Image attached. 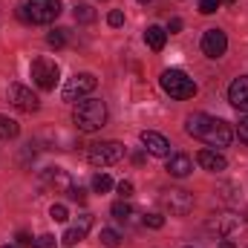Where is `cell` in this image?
<instances>
[{
  "mask_svg": "<svg viewBox=\"0 0 248 248\" xmlns=\"http://www.w3.org/2000/svg\"><path fill=\"white\" fill-rule=\"evenodd\" d=\"M185 130L193 139H199V141H205L208 147H217V150H219V147H228V144L234 141L231 124L222 122V119H217V116H208V113H193V116H187Z\"/></svg>",
  "mask_w": 248,
  "mask_h": 248,
  "instance_id": "cell-1",
  "label": "cell"
},
{
  "mask_svg": "<svg viewBox=\"0 0 248 248\" xmlns=\"http://www.w3.org/2000/svg\"><path fill=\"white\" fill-rule=\"evenodd\" d=\"M72 122L81 133H95L107 124V104L101 98H81L72 110Z\"/></svg>",
  "mask_w": 248,
  "mask_h": 248,
  "instance_id": "cell-2",
  "label": "cell"
},
{
  "mask_svg": "<svg viewBox=\"0 0 248 248\" xmlns=\"http://www.w3.org/2000/svg\"><path fill=\"white\" fill-rule=\"evenodd\" d=\"M159 84L176 101H185V98H193L196 95V81L187 72H182V69H165L162 78H159Z\"/></svg>",
  "mask_w": 248,
  "mask_h": 248,
  "instance_id": "cell-3",
  "label": "cell"
},
{
  "mask_svg": "<svg viewBox=\"0 0 248 248\" xmlns=\"http://www.w3.org/2000/svg\"><path fill=\"white\" fill-rule=\"evenodd\" d=\"M58 15H61V0H26L20 9V17L26 23H38V26L58 20Z\"/></svg>",
  "mask_w": 248,
  "mask_h": 248,
  "instance_id": "cell-4",
  "label": "cell"
},
{
  "mask_svg": "<svg viewBox=\"0 0 248 248\" xmlns=\"http://www.w3.org/2000/svg\"><path fill=\"white\" fill-rule=\"evenodd\" d=\"M124 159V144L122 141H95V144H90V150H87V162L93 165V168H110V165H116V162H122Z\"/></svg>",
  "mask_w": 248,
  "mask_h": 248,
  "instance_id": "cell-5",
  "label": "cell"
},
{
  "mask_svg": "<svg viewBox=\"0 0 248 248\" xmlns=\"http://www.w3.org/2000/svg\"><path fill=\"white\" fill-rule=\"evenodd\" d=\"M95 75L93 72H75L66 84H63V101H81V98H87L93 90H95Z\"/></svg>",
  "mask_w": 248,
  "mask_h": 248,
  "instance_id": "cell-6",
  "label": "cell"
},
{
  "mask_svg": "<svg viewBox=\"0 0 248 248\" xmlns=\"http://www.w3.org/2000/svg\"><path fill=\"white\" fill-rule=\"evenodd\" d=\"M29 72H32V81H35L41 90H55V84H58V78H61L58 63L49 61V58H35L32 66H29Z\"/></svg>",
  "mask_w": 248,
  "mask_h": 248,
  "instance_id": "cell-7",
  "label": "cell"
},
{
  "mask_svg": "<svg viewBox=\"0 0 248 248\" xmlns=\"http://www.w3.org/2000/svg\"><path fill=\"white\" fill-rule=\"evenodd\" d=\"M6 98H9V104H12L15 110H20V113H35V110L41 107L38 95H35L29 87H23V84H9Z\"/></svg>",
  "mask_w": 248,
  "mask_h": 248,
  "instance_id": "cell-8",
  "label": "cell"
},
{
  "mask_svg": "<svg viewBox=\"0 0 248 248\" xmlns=\"http://www.w3.org/2000/svg\"><path fill=\"white\" fill-rule=\"evenodd\" d=\"M162 205L173 214V217H187L190 211H193V196L182 190V187H170V190H165L162 193Z\"/></svg>",
  "mask_w": 248,
  "mask_h": 248,
  "instance_id": "cell-9",
  "label": "cell"
},
{
  "mask_svg": "<svg viewBox=\"0 0 248 248\" xmlns=\"http://www.w3.org/2000/svg\"><path fill=\"white\" fill-rule=\"evenodd\" d=\"M225 49H228V38H225L222 29H208V32L202 35V52H205L208 58H222Z\"/></svg>",
  "mask_w": 248,
  "mask_h": 248,
  "instance_id": "cell-10",
  "label": "cell"
},
{
  "mask_svg": "<svg viewBox=\"0 0 248 248\" xmlns=\"http://www.w3.org/2000/svg\"><path fill=\"white\" fill-rule=\"evenodd\" d=\"M141 144H144V150L150 153V156H170V141L162 136V133H153V130H144L141 133Z\"/></svg>",
  "mask_w": 248,
  "mask_h": 248,
  "instance_id": "cell-11",
  "label": "cell"
},
{
  "mask_svg": "<svg viewBox=\"0 0 248 248\" xmlns=\"http://www.w3.org/2000/svg\"><path fill=\"white\" fill-rule=\"evenodd\" d=\"M228 101H231V107H237L240 113H248V75L231 81V87H228Z\"/></svg>",
  "mask_w": 248,
  "mask_h": 248,
  "instance_id": "cell-12",
  "label": "cell"
},
{
  "mask_svg": "<svg viewBox=\"0 0 248 248\" xmlns=\"http://www.w3.org/2000/svg\"><path fill=\"white\" fill-rule=\"evenodd\" d=\"M44 182L52 187L55 193H72V179H69V173L61 170V168H46L44 170Z\"/></svg>",
  "mask_w": 248,
  "mask_h": 248,
  "instance_id": "cell-13",
  "label": "cell"
},
{
  "mask_svg": "<svg viewBox=\"0 0 248 248\" xmlns=\"http://www.w3.org/2000/svg\"><path fill=\"white\" fill-rule=\"evenodd\" d=\"M196 165L205 168V170H211V173H222L228 168V162H225V156L219 150H199L196 153Z\"/></svg>",
  "mask_w": 248,
  "mask_h": 248,
  "instance_id": "cell-14",
  "label": "cell"
},
{
  "mask_svg": "<svg viewBox=\"0 0 248 248\" xmlns=\"http://www.w3.org/2000/svg\"><path fill=\"white\" fill-rule=\"evenodd\" d=\"M190 170H193V162H190V156H185V153H170V156H168V173H170V176H176V179H185Z\"/></svg>",
  "mask_w": 248,
  "mask_h": 248,
  "instance_id": "cell-15",
  "label": "cell"
},
{
  "mask_svg": "<svg viewBox=\"0 0 248 248\" xmlns=\"http://www.w3.org/2000/svg\"><path fill=\"white\" fill-rule=\"evenodd\" d=\"M144 41H147V46H150L153 52H162V49H165V41H168V32H165L162 26H147Z\"/></svg>",
  "mask_w": 248,
  "mask_h": 248,
  "instance_id": "cell-16",
  "label": "cell"
},
{
  "mask_svg": "<svg viewBox=\"0 0 248 248\" xmlns=\"http://www.w3.org/2000/svg\"><path fill=\"white\" fill-rule=\"evenodd\" d=\"M237 225H240V222H237V217H217V219H211V222H208V228H211V231H217V234H222V237H225V234H231Z\"/></svg>",
  "mask_w": 248,
  "mask_h": 248,
  "instance_id": "cell-17",
  "label": "cell"
},
{
  "mask_svg": "<svg viewBox=\"0 0 248 248\" xmlns=\"http://www.w3.org/2000/svg\"><path fill=\"white\" fill-rule=\"evenodd\" d=\"M72 17H75V23H93V20H95V9H93L90 3H75Z\"/></svg>",
  "mask_w": 248,
  "mask_h": 248,
  "instance_id": "cell-18",
  "label": "cell"
},
{
  "mask_svg": "<svg viewBox=\"0 0 248 248\" xmlns=\"http://www.w3.org/2000/svg\"><path fill=\"white\" fill-rule=\"evenodd\" d=\"M20 133V127L15 119H9V116H0V141H9V139H15Z\"/></svg>",
  "mask_w": 248,
  "mask_h": 248,
  "instance_id": "cell-19",
  "label": "cell"
},
{
  "mask_svg": "<svg viewBox=\"0 0 248 248\" xmlns=\"http://www.w3.org/2000/svg\"><path fill=\"white\" fill-rule=\"evenodd\" d=\"M101 246L104 248H119L122 246V234L116 228H101Z\"/></svg>",
  "mask_w": 248,
  "mask_h": 248,
  "instance_id": "cell-20",
  "label": "cell"
},
{
  "mask_svg": "<svg viewBox=\"0 0 248 248\" xmlns=\"http://www.w3.org/2000/svg\"><path fill=\"white\" fill-rule=\"evenodd\" d=\"M110 214L119 219V222H127L130 217H133V208L124 202V199H119V202H113V208H110Z\"/></svg>",
  "mask_w": 248,
  "mask_h": 248,
  "instance_id": "cell-21",
  "label": "cell"
},
{
  "mask_svg": "<svg viewBox=\"0 0 248 248\" xmlns=\"http://www.w3.org/2000/svg\"><path fill=\"white\" fill-rule=\"evenodd\" d=\"M113 179H110V176H107V173H95V176H93V190H95V193H107V190H113Z\"/></svg>",
  "mask_w": 248,
  "mask_h": 248,
  "instance_id": "cell-22",
  "label": "cell"
},
{
  "mask_svg": "<svg viewBox=\"0 0 248 248\" xmlns=\"http://www.w3.org/2000/svg\"><path fill=\"white\" fill-rule=\"evenodd\" d=\"M84 237H87V234H84L81 228H75V225H72V228H66V231H63L61 243H63V246H78V243H81Z\"/></svg>",
  "mask_w": 248,
  "mask_h": 248,
  "instance_id": "cell-23",
  "label": "cell"
},
{
  "mask_svg": "<svg viewBox=\"0 0 248 248\" xmlns=\"http://www.w3.org/2000/svg\"><path fill=\"white\" fill-rule=\"evenodd\" d=\"M46 44L55 46V49H61L63 44H66V32H63V29H52V32L46 35Z\"/></svg>",
  "mask_w": 248,
  "mask_h": 248,
  "instance_id": "cell-24",
  "label": "cell"
},
{
  "mask_svg": "<svg viewBox=\"0 0 248 248\" xmlns=\"http://www.w3.org/2000/svg\"><path fill=\"white\" fill-rule=\"evenodd\" d=\"M49 217H52L55 222H66V219H69V211H66V205H61V202H55V205L49 208Z\"/></svg>",
  "mask_w": 248,
  "mask_h": 248,
  "instance_id": "cell-25",
  "label": "cell"
},
{
  "mask_svg": "<svg viewBox=\"0 0 248 248\" xmlns=\"http://www.w3.org/2000/svg\"><path fill=\"white\" fill-rule=\"evenodd\" d=\"M162 225H165V217H162V214H144V228L159 231Z\"/></svg>",
  "mask_w": 248,
  "mask_h": 248,
  "instance_id": "cell-26",
  "label": "cell"
},
{
  "mask_svg": "<svg viewBox=\"0 0 248 248\" xmlns=\"http://www.w3.org/2000/svg\"><path fill=\"white\" fill-rule=\"evenodd\" d=\"M219 6H222V0H199V12L202 15H214Z\"/></svg>",
  "mask_w": 248,
  "mask_h": 248,
  "instance_id": "cell-27",
  "label": "cell"
},
{
  "mask_svg": "<svg viewBox=\"0 0 248 248\" xmlns=\"http://www.w3.org/2000/svg\"><path fill=\"white\" fill-rule=\"evenodd\" d=\"M35 248H55V237H52V234H41V237L35 240Z\"/></svg>",
  "mask_w": 248,
  "mask_h": 248,
  "instance_id": "cell-28",
  "label": "cell"
},
{
  "mask_svg": "<svg viewBox=\"0 0 248 248\" xmlns=\"http://www.w3.org/2000/svg\"><path fill=\"white\" fill-rule=\"evenodd\" d=\"M75 228H81V231L87 234V231L93 228V217H90V214H81V217H78V222H75Z\"/></svg>",
  "mask_w": 248,
  "mask_h": 248,
  "instance_id": "cell-29",
  "label": "cell"
},
{
  "mask_svg": "<svg viewBox=\"0 0 248 248\" xmlns=\"http://www.w3.org/2000/svg\"><path fill=\"white\" fill-rule=\"evenodd\" d=\"M116 190H119V196H122V199H127V196H133V182L122 179V182L116 185Z\"/></svg>",
  "mask_w": 248,
  "mask_h": 248,
  "instance_id": "cell-30",
  "label": "cell"
},
{
  "mask_svg": "<svg viewBox=\"0 0 248 248\" xmlns=\"http://www.w3.org/2000/svg\"><path fill=\"white\" fill-rule=\"evenodd\" d=\"M107 23H110L113 29H116V26H122V23H124V12H119V9H116V12H110V15H107Z\"/></svg>",
  "mask_w": 248,
  "mask_h": 248,
  "instance_id": "cell-31",
  "label": "cell"
},
{
  "mask_svg": "<svg viewBox=\"0 0 248 248\" xmlns=\"http://www.w3.org/2000/svg\"><path fill=\"white\" fill-rule=\"evenodd\" d=\"M237 136H240V141H243V144H248V116L240 122V127H237Z\"/></svg>",
  "mask_w": 248,
  "mask_h": 248,
  "instance_id": "cell-32",
  "label": "cell"
},
{
  "mask_svg": "<svg viewBox=\"0 0 248 248\" xmlns=\"http://www.w3.org/2000/svg\"><path fill=\"white\" fill-rule=\"evenodd\" d=\"M165 32H170V35L182 32V20H179V17H170V23H168V29H165Z\"/></svg>",
  "mask_w": 248,
  "mask_h": 248,
  "instance_id": "cell-33",
  "label": "cell"
},
{
  "mask_svg": "<svg viewBox=\"0 0 248 248\" xmlns=\"http://www.w3.org/2000/svg\"><path fill=\"white\" fill-rule=\"evenodd\" d=\"M17 246H32V240H29V234H26V231H20V234H17Z\"/></svg>",
  "mask_w": 248,
  "mask_h": 248,
  "instance_id": "cell-34",
  "label": "cell"
},
{
  "mask_svg": "<svg viewBox=\"0 0 248 248\" xmlns=\"http://www.w3.org/2000/svg\"><path fill=\"white\" fill-rule=\"evenodd\" d=\"M219 248H237V246H234L231 240H222V243H219Z\"/></svg>",
  "mask_w": 248,
  "mask_h": 248,
  "instance_id": "cell-35",
  "label": "cell"
},
{
  "mask_svg": "<svg viewBox=\"0 0 248 248\" xmlns=\"http://www.w3.org/2000/svg\"><path fill=\"white\" fill-rule=\"evenodd\" d=\"M139 3H150V0H139Z\"/></svg>",
  "mask_w": 248,
  "mask_h": 248,
  "instance_id": "cell-36",
  "label": "cell"
},
{
  "mask_svg": "<svg viewBox=\"0 0 248 248\" xmlns=\"http://www.w3.org/2000/svg\"><path fill=\"white\" fill-rule=\"evenodd\" d=\"M225 3H237V0H225Z\"/></svg>",
  "mask_w": 248,
  "mask_h": 248,
  "instance_id": "cell-37",
  "label": "cell"
},
{
  "mask_svg": "<svg viewBox=\"0 0 248 248\" xmlns=\"http://www.w3.org/2000/svg\"><path fill=\"white\" fill-rule=\"evenodd\" d=\"M3 248H15V246H3Z\"/></svg>",
  "mask_w": 248,
  "mask_h": 248,
  "instance_id": "cell-38",
  "label": "cell"
},
{
  "mask_svg": "<svg viewBox=\"0 0 248 248\" xmlns=\"http://www.w3.org/2000/svg\"><path fill=\"white\" fill-rule=\"evenodd\" d=\"M185 248H193V246H185Z\"/></svg>",
  "mask_w": 248,
  "mask_h": 248,
  "instance_id": "cell-39",
  "label": "cell"
}]
</instances>
